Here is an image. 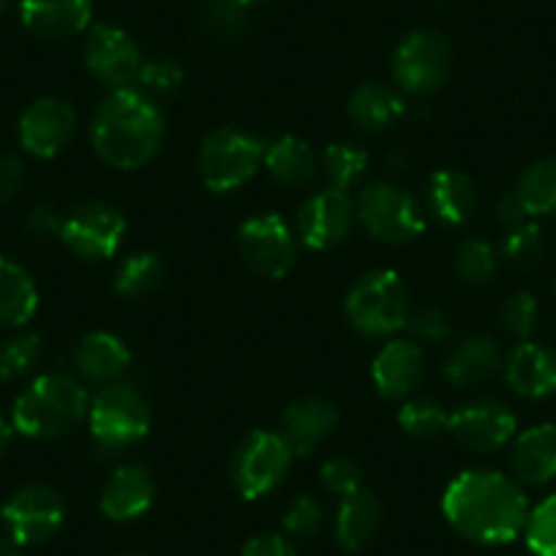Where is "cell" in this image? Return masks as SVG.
<instances>
[{
    "label": "cell",
    "instance_id": "50",
    "mask_svg": "<svg viewBox=\"0 0 556 556\" xmlns=\"http://www.w3.org/2000/svg\"><path fill=\"white\" fill-rule=\"evenodd\" d=\"M235 3H240V7H254V3H262V0H235Z\"/></svg>",
    "mask_w": 556,
    "mask_h": 556
},
{
    "label": "cell",
    "instance_id": "36",
    "mask_svg": "<svg viewBox=\"0 0 556 556\" xmlns=\"http://www.w3.org/2000/svg\"><path fill=\"white\" fill-rule=\"evenodd\" d=\"M41 355V336L23 333L0 344V382L23 379Z\"/></svg>",
    "mask_w": 556,
    "mask_h": 556
},
{
    "label": "cell",
    "instance_id": "2",
    "mask_svg": "<svg viewBox=\"0 0 556 556\" xmlns=\"http://www.w3.org/2000/svg\"><path fill=\"white\" fill-rule=\"evenodd\" d=\"M167 137V121L156 101L137 88L112 90L90 123V146L112 169H139L153 162Z\"/></svg>",
    "mask_w": 556,
    "mask_h": 556
},
{
    "label": "cell",
    "instance_id": "5",
    "mask_svg": "<svg viewBox=\"0 0 556 556\" xmlns=\"http://www.w3.org/2000/svg\"><path fill=\"white\" fill-rule=\"evenodd\" d=\"M88 426L99 451L115 456L146 440L151 431V406L131 384H104L88 406Z\"/></svg>",
    "mask_w": 556,
    "mask_h": 556
},
{
    "label": "cell",
    "instance_id": "20",
    "mask_svg": "<svg viewBox=\"0 0 556 556\" xmlns=\"http://www.w3.org/2000/svg\"><path fill=\"white\" fill-rule=\"evenodd\" d=\"M339 409L325 399L292 401L285 409L281 426H285V440L295 456H312L336 429H339Z\"/></svg>",
    "mask_w": 556,
    "mask_h": 556
},
{
    "label": "cell",
    "instance_id": "18",
    "mask_svg": "<svg viewBox=\"0 0 556 556\" xmlns=\"http://www.w3.org/2000/svg\"><path fill=\"white\" fill-rule=\"evenodd\" d=\"M20 20L36 39H72L90 28L93 3L90 0H20Z\"/></svg>",
    "mask_w": 556,
    "mask_h": 556
},
{
    "label": "cell",
    "instance_id": "29",
    "mask_svg": "<svg viewBox=\"0 0 556 556\" xmlns=\"http://www.w3.org/2000/svg\"><path fill=\"white\" fill-rule=\"evenodd\" d=\"M39 308L34 278L14 260L0 254V328H23Z\"/></svg>",
    "mask_w": 556,
    "mask_h": 556
},
{
    "label": "cell",
    "instance_id": "48",
    "mask_svg": "<svg viewBox=\"0 0 556 556\" xmlns=\"http://www.w3.org/2000/svg\"><path fill=\"white\" fill-rule=\"evenodd\" d=\"M0 556H20L17 545H14V543H12V540H7V538H0Z\"/></svg>",
    "mask_w": 556,
    "mask_h": 556
},
{
    "label": "cell",
    "instance_id": "35",
    "mask_svg": "<svg viewBox=\"0 0 556 556\" xmlns=\"http://www.w3.org/2000/svg\"><path fill=\"white\" fill-rule=\"evenodd\" d=\"M456 273L467 285H485L496 273V251L494 245L480 238H467L456 249Z\"/></svg>",
    "mask_w": 556,
    "mask_h": 556
},
{
    "label": "cell",
    "instance_id": "14",
    "mask_svg": "<svg viewBox=\"0 0 556 556\" xmlns=\"http://www.w3.org/2000/svg\"><path fill=\"white\" fill-rule=\"evenodd\" d=\"M20 146L36 159H55L77 137V112L68 101L45 96L36 99L20 117Z\"/></svg>",
    "mask_w": 556,
    "mask_h": 556
},
{
    "label": "cell",
    "instance_id": "11",
    "mask_svg": "<svg viewBox=\"0 0 556 556\" xmlns=\"http://www.w3.org/2000/svg\"><path fill=\"white\" fill-rule=\"evenodd\" d=\"M123 238H126V218L110 202H83L63 218L61 240L88 262L115 256Z\"/></svg>",
    "mask_w": 556,
    "mask_h": 556
},
{
    "label": "cell",
    "instance_id": "40",
    "mask_svg": "<svg viewBox=\"0 0 556 556\" xmlns=\"http://www.w3.org/2000/svg\"><path fill=\"white\" fill-rule=\"evenodd\" d=\"M538 301L529 292H513L505 303H502V328L513 336V339H527L538 325Z\"/></svg>",
    "mask_w": 556,
    "mask_h": 556
},
{
    "label": "cell",
    "instance_id": "8",
    "mask_svg": "<svg viewBox=\"0 0 556 556\" xmlns=\"http://www.w3.org/2000/svg\"><path fill=\"white\" fill-rule=\"evenodd\" d=\"M355 216L371 238L390 245L409 243L426 229V213L420 202L393 184L363 186L355 200Z\"/></svg>",
    "mask_w": 556,
    "mask_h": 556
},
{
    "label": "cell",
    "instance_id": "42",
    "mask_svg": "<svg viewBox=\"0 0 556 556\" xmlns=\"http://www.w3.org/2000/svg\"><path fill=\"white\" fill-rule=\"evenodd\" d=\"M406 328L415 339L420 341H429V344H440V341L451 339L453 328H451V319L440 312V308H424V312L412 314L406 319Z\"/></svg>",
    "mask_w": 556,
    "mask_h": 556
},
{
    "label": "cell",
    "instance_id": "19",
    "mask_svg": "<svg viewBox=\"0 0 556 556\" xmlns=\"http://www.w3.org/2000/svg\"><path fill=\"white\" fill-rule=\"evenodd\" d=\"M371 377L382 399H409L426 377L424 346L415 341H390L374 357Z\"/></svg>",
    "mask_w": 556,
    "mask_h": 556
},
{
    "label": "cell",
    "instance_id": "31",
    "mask_svg": "<svg viewBox=\"0 0 556 556\" xmlns=\"http://www.w3.org/2000/svg\"><path fill=\"white\" fill-rule=\"evenodd\" d=\"M516 197L527 216H554L556 213V159H540L523 169Z\"/></svg>",
    "mask_w": 556,
    "mask_h": 556
},
{
    "label": "cell",
    "instance_id": "1",
    "mask_svg": "<svg viewBox=\"0 0 556 556\" xmlns=\"http://www.w3.org/2000/svg\"><path fill=\"white\" fill-rule=\"evenodd\" d=\"M529 502L516 478L494 469L462 472L442 494V516L453 532L478 545H507L523 534Z\"/></svg>",
    "mask_w": 556,
    "mask_h": 556
},
{
    "label": "cell",
    "instance_id": "6",
    "mask_svg": "<svg viewBox=\"0 0 556 556\" xmlns=\"http://www.w3.org/2000/svg\"><path fill=\"white\" fill-rule=\"evenodd\" d=\"M262 159H265L262 139L243 128L224 126L202 139L197 169H200L202 184L213 194H229L254 178L256 169L262 167Z\"/></svg>",
    "mask_w": 556,
    "mask_h": 556
},
{
    "label": "cell",
    "instance_id": "21",
    "mask_svg": "<svg viewBox=\"0 0 556 556\" xmlns=\"http://www.w3.org/2000/svg\"><path fill=\"white\" fill-rule=\"evenodd\" d=\"M505 379L523 399H548L556 393V352L534 341H523L507 355Z\"/></svg>",
    "mask_w": 556,
    "mask_h": 556
},
{
    "label": "cell",
    "instance_id": "33",
    "mask_svg": "<svg viewBox=\"0 0 556 556\" xmlns=\"http://www.w3.org/2000/svg\"><path fill=\"white\" fill-rule=\"evenodd\" d=\"M500 251L507 265L516 267V270H534L545 260V240L532 222H523L516 227H507Z\"/></svg>",
    "mask_w": 556,
    "mask_h": 556
},
{
    "label": "cell",
    "instance_id": "17",
    "mask_svg": "<svg viewBox=\"0 0 556 556\" xmlns=\"http://www.w3.org/2000/svg\"><path fill=\"white\" fill-rule=\"evenodd\" d=\"M153 502H156V480L151 469L142 464H123L104 483L99 507L110 521L128 523L146 516Z\"/></svg>",
    "mask_w": 556,
    "mask_h": 556
},
{
    "label": "cell",
    "instance_id": "43",
    "mask_svg": "<svg viewBox=\"0 0 556 556\" xmlns=\"http://www.w3.org/2000/svg\"><path fill=\"white\" fill-rule=\"evenodd\" d=\"M240 556H298L295 545L278 532H265L251 538L249 543L243 545Z\"/></svg>",
    "mask_w": 556,
    "mask_h": 556
},
{
    "label": "cell",
    "instance_id": "52",
    "mask_svg": "<svg viewBox=\"0 0 556 556\" xmlns=\"http://www.w3.org/2000/svg\"><path fill=\"white\" fill-rule=\"evenodd\" d=\"M554 290H556V285H554Z\"/></svg>",
    "mask_w": 556,
    "mask_h": 556
},
{
    "label": "cell",
    "instance_id": "4",
    "mask_svg": "<svg viewBox=\"0 0 556 556\" xmlns=\"http://www.w3.org/2000/svg\"><path fill=\"white\" fill-rule=\"evenodd\" d=\"M344 312L357 333L368 339H384L406 328L409 290L395 270H371L350 287Z\"/></svg>",
    "mask_w": 556,
    "mask_h": 556
},
{
    "label": "cell",
    "instance_id": "3",
    "mask_svg": "<svg viewBox=\"0 0 556 556\" xmlns=\"http://www.w3.org/2000/svg\"><path fill=\"white\" fill-rule=\"evenodd\" d=\"M88 390L68 374L34 379L12 406V426L30 440H55L77 429L88 417Z\"/></svg>",
    "mask_w": 556,
    "mask_h": 556
},
{
    "label": "cell",
    "instance_id": "47",
    "mask_svg": "<svg viewBox=\"0 0 556 556\" xmlns=\"http://www.w3.org/2000/svg\"><path fill=\"white\" fill-rule=\"evenodd\" d=\"M14 434H17V431H14V426L9 424L7 417H0V458L7 456V451L12 447Z\"/></svg>",
    "mask_w": 556,
    "mask_h": 556
},
{
    "label": "cell",
    "instance_id": "26",
    "mask_svg": "<svg viewBox=\"0 0 556 556\" xmlns=\"http://www.w3.org/2000/svg\"><path fill=\"white\" fill-rule=\"evenodd\" d=\"M262 164L276 184L287 186V189H303L317 178L319 156L306 139L287 134V137H278L270 146H265Z\"/></svg>",
    "mask_w": 556,
    "mask_h": 556
},
{
    "label": "cell",
    "instance_id": "30",
    "mask_svg": "<svg viewBox=\"0 0 556 556\" xmlns=\"http://www.w3.org/2000/svg\"><path fill=\"white\" fill-rule=\"evenodd\" d=\"M164 278H167V265L153 251H139L128 260L121 262L115 273V290L117 295L131 298V301H142L151 298L153 292L162 290Z\"/></svg>",
    "mask_w": 556,
    "mask_h": 556
},
{
    "label": "cell",
    "instance_id": "46",
    "mask_svg": "<svg viewBox=\"0 0 556 556\" xmlns=\"http://www.w3.org/2000/svg\"><path fill=\"white\" fill-rule=\"evenodd\" d=\"M496 218H500L505 227H516V224L527 222L529 216H527V211H523L521 200L516 197V191H513V194H507V197H502L500 205H496Z\"/></svg>",
    "mask_w": 556,
    "mask_h": 556
},
{
    "label": "cell",
    "instance_id": "16",
    "mask_svg": "<svg viewBox=\"0 0 556 556\" xmlns=\"http://www.w3.org/2000/svg\"><path fill=\"white\" fill-rule=\"evenodd\" d=\"M516 415L496 399H478L451 415L447 434L472 453H494L516 437Z\"/></svg>",
    "mask_w": 556,
    "mask_h": 556
},
{
    "label": "cell",
    "instance_id": "9",
    "mask_svg": "<svg viewBox=\"0 0 556 556\" xmlns=\"http://www.w3.org/2000/svg\"><path fill=\"white\" fill-rule=\"evenodd\" d=\"M453 68L451 41L437 30H412L399 41L393 52L395 85L401 93L429 96L447 83Z\"/></svg>",
    "mask_w": 556,
    "mask_h": 556
},
{
    "label": "cell",
    "instance_id": "51",
    "mask_svg": "<svg viewBox=\"0 0 556 556\" xmlns=\"http://www.w3.org/2000/svg\"><path fill=\"white\" fill-rule=\"evenodd\" d=\"M126 556H146V554H126Z\"/></svg>",
    "mask_w": 556,
    "mask_h": 556
},
{
    "label": "cell",
    "instance_id": "34",
    "mask_svg": "<svg viewBox=\"0 0 556 556\" xmlns=\"http://www.w3.org/2000/svg\"><path fill=\"white\" fill-rule=\"evenodd\" d=\"M366 167L368 153L357 146H350V142H333L323 153V169L333 189L346 191L350 186H355L361 175L366 173Z\"/></svg>",
    "mask_w": 556,
    "mask_h": 556
},
{
    "label": "cell",
    "instance_id": "25",
    "mask_svg": "<svg viewBox=\"0 0 556 556\" xmlns=\"http://www.w3.org/2000/svg\"><path fill=\"white\" fill-rule=\"evenodd\" d=\"M346 115H350L352 126L361 131L382 134L406 115L404 96L382 83H363L361 88L352 90Z\"/></svg>",
    "mask_w": 556,
    "mask_h": 556
},
{
    "label": "cell",
    "instance_id": "45",
    "mask_svg": "<svg viewBox=\"0 0 556 556\" xmlns=\"http://www.w3.org/2000/svg\"><path fill=\"white\" fill-rule=\"evenodd\" d=\"M63 218H58V213L52 207L39 205L28 213L25 218V229H28L34 238H52V235H61Z\"/></svg>",
    "mask_w": 556,
    "mask_h": 556
},
{
    "label": "cell",
    "instance_id": "49",
    "mask_svg": "<svg viewBox=\"0 0 556 556\" xmlns=\"http://www.w3.org/2000/svg\"><path fill=\"white\" fill-rule=\"evenodd\" d=\"M14 3H17V0H0V14L9 12V9H12Z\"/></svg>",
    "mask_w": 556,
    "mask_h": 556
},
{
    "label": "cell",
    "instance_id": "37",
    "mask_svg": "<svg viewBox=\"0 0 556 556\" xmlns=\"http://www.w3.org/2000/svg\"><path fill=\"white\" fill-rule=\"evenodd\" d=\"M523 538H527V548L532 551V556H556V494L545 496L529 513Z\"/></svg>",
    "mask_w": 556,
    "mask_h": 556
},
{
    "label": "cell",
    "instance_id": "12",
    "mask_svg": "<svg viewBox=\"0 0 556 556\" xmlns=\"http://www.w3.org/2000/svg\"><path fill=\"white\" fill-rule=\"evenodd\" d=\"M0 518L7 523L14 545H39L61 532L66 521V505L50 485H25L3 505Z\"/></svg>",
    "mask_w": 556,
    "mask_h": 556
},
{
    "label": "cell",
    "instance_id": "24",
    "mask_svg": "<svg viewBox=\"0 0 556 556\" xmlns=\"http://www.w3.org/2000/svg\"><path fill=\"white\" fill-rule=\"evenodd\" d=\"M74 366L90 382L112 384L128 371L131 352L115 333L96 330V333H88L74 346Z\"/></svg>",
    "mask_w": 556,
    "mask_h": 556
},
{
    "label": "cell",
    "instance_id": "38",
    "mask_svg": "<svg viewBox=\"0 0 556 556\" xmlns=\"http://www.w3.org/2000/svg\"><path fill=\"white\" fill-rule=\"evenodd\" d=\"M134 85L146 96H175L184 85V68L167 58H153L142 63Z\"/></svg>",
    "mask_w": 556,
    "mask_h": 556
},
{
    "label": "cell",
    "instance_id": "27",
    "mask_svg": "<svg viewBox=\"0 0 556 556\" xmlns=\"http://www.w3.org/2000/svg\"><path fill=\"white\" fill-rule=\"evenodd\" d=\"M502 366V352L491 336H469L447 355L442 374L453 388H472L485 382Z\"/></svg>",
    "mask_w": 556,
    "mask_h": 556
},
{
    "label": "cell",
    "instance_id": "44",
    "mask_svg": "<svg viewBox=\"0 0 556 556\" xmlns=\"http://www.w3.org/2000/svg\"><path fill=\"white\" fill-rule=\"evenodd\" d=\"M25 184V164L17 156H0V205L12 202Z\"/></svg>",
    "mask_w": 556,
    "mask_h": 556
},
{
    "label": "cell",
    "instance_id": "28",
    "mask_svg": "<svg viewBox=\"0 0 556 556\" xmlns=\"http://www.w3.org/2000/svg\"><path fill=\"white\" fill-rule=\"evenodd\" d=\"M382 527V505L377 494L361 489L357 494L344 496L336 513V543L344 551H363L374 543Z\"/></svg>",
    "mask_w": 556,
    "mask_h": 556
},
{
    "label": "cell",
    "instance_id": "23",
    "mask_svg": "<svg viewBox=\"0 0 556 556\" xmlns=\"http://www.w3.org/2000/svg\"><path fill=\"white\" fill-rule=\"evenodd\" d=\"M510 469L518 483L543 485L556 478V426L540 424L516 437Z\"/></svg>",
    "mask_w": 556,
    "mask_h": 556
},
{
    "label": "cell",
    "instance_id": "41",
    "mask_svg": "<svg viewBox=\"0 0 556 556\" xmlns=\"http://www.w3.org/2000/svg\"><path fill=\"white\" fill-rule=\"evenodd\" d=\"M319 480L336 496H352L363 489V469L352 458H330L319 469Z\"/></svg>",
    "mask_w": 556,
    "mask_h": 556
},
{
    "label": "cell",
    "instance_id": "13",
    "mask_svg": "<svg viewBox=\"0 0 556 556\" xmlns=\"http://www.w3.org/2000/svg\"><path fill=\"white\" fill-rule=\"evenodd\" d=\"M146 58L131 34L117 25H93L85 41V66L112 90L131 88Z\"/></svg>",
    "mask_w": 556,
    "mask_h": 556
},
{
    "label": "cell",
    "instance_id": "32",
    "mask_svg": "<svg viewBox=\"0 0 556 556\" xmlns=\"http://www.w3.org/2000/svg\"><path fill=\"white\" fill-rule=\"evenodd\" d=\"M399 426L415 440H437L451 429V412L434 399H409L399 409Z\"/></svg>",
    "mask_w": 556,
    "mask_h": 556
},
{
    "label": "cell",
    "instance_id": "39",
    "mask_svg": "<svg viewBox=\"0 0 556 556\" xmlns=\"http://www.w3.org/2000/svg\"><path fill=\"white\" fill-rule=\"evenodd\" d=\"M325 510L312 494H301L285 513V532L295 540H312L323 529Z\"/></svg>",
    "mask_w": 556,
    "mask_h": 556
},
{
    "label": "cell",
    "instance_id": "10",
    "mask_svg": "<svg viewBox=\"0 0 556 556\" xmlns=\"http://www.w3.org/2000/svg\"><path fill=\"white\" fill-rule=\"evenodd\" d=\"M238 251L262 278H285L295 267L298 238L285 218L265 213L240 224Z\"/></svg>",
    "mask_w": 556,
    "mask_h": 556
},
{
    "label": "cell",
    "instance_id": "22",
    "mask_svg": "<svg viewBox=\"0 0 556 556\" xmlns=\"http://www.w3.org/2000/svg\"><path fill=\"white\" fill-rule=\"evenodd\" d=\"M426 205L437 222L447 227H462L478 207L475 180L462 169H437L426 186Z\"/></svg>",
    "mask_w": 556,
    "mask_h": 556
},
{
    "label": "cell",
    "instance_id": "15",
    "mask_svg": "<svg viewBox=\"0 0 556 556\" xmlns=\"http://www.w3.org/2000/svg\"><path fill=\"white\" fill-rule=\"evenodd\" d=\"M355 202L341 189H325L308 197L298 211V235L314 251H330L350 238L355 227Z\"/></svg>",
    "mask_w": 556,
    "mask_h": 556
},
{
    "label": "cell",
    "instance_id": "7",
    "mask_svg": "<svg viewBox=\"0 0 556 556\" xmlns=\"http://www.w3.org/2000/svg\"><path fill=\"white\" fill-rule=\"evenodd\" d=\"M292 447L276 431H251L238 442L229 464L235 491L243 500H262L285 483L292 467Z\"/></svg>",
    "mask_w": 556,
    "mask_h": 556
}]
</instances>
